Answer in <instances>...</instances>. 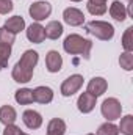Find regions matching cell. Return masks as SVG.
Wrapping results in <instances>:
<instances>
[{
    "mask_svg": "<svg viewBox=\"0 0 133 135\" xmlns=\"http://www.w3.org/2000/svg\"><path fill=\"white\" fill-rule=\"evenodd\" d=\"M38 60H39V55L36 50H25L24 55L21 57V60L14 65L13 68V80L17 82V83H27L32 80L33 77V71L34 66L38 65Z\"/></svg>",
    "mask_w": 133,
    "mask_h": 135,
    "instance_id": "obj_1",
    "label": "cell"
},
{
    "mask_svg": "<svg viewBox=\"0 0 133 135\" xmlns=\"http://www.w3.org/2000/svg\"><path fill=\"white\" fill-rule=\"evenodd\" d=\"M63 47L67 54L70 55H83L86 60L89 58V52H91V47H93V42L85 39L83 36L80 35H69L64 42H63Z\"/></svg>",
    "mask_w": 133,
    "mask_h": 135,
    "instance_id": "obj_2",
    "label": "cell"
},
{
    "mask_svg": "<svg viewBox=\"0 0 133 135\" xmlns=\"http://www.w3.org/2000/svg\"><path fill=\"white\" fill-rule=\"evenodd\" d=\"M85 30L102 41H110L114 36V27L105 21H91L86 24Z\"/></svg>",
    "mask_w": 133,
    "mask_h": 135,
    "instance_id": "obj_3",
    "label": "cell"
},
{
    "mask_svg": "<svg viewBox=\"0 0 133 135\" xmlns=\"http://www.w3.org/2000/svg\"><path fill=\"white\" fill-rule=\"evenodd\" d=\"M100 112H102L103 118H106V121H114V119L121 118L122 105H121V102L117 101L116 98H108V99L103 101Z\"/></svg>",
    "mask_w": 133,
    "mask_h": 135,
    "instance_id": "obj_4",
    "label": "cell"
},
{
    "mask_svg": "<svg viewBox=\"0 0 133 135\" xmlns=\"http://www.w3.org/2000/svg\"><path fill=\"white\" fill-rule=\"evenodd\" d=\"M81 85H83V77L80 74H74V75L67 77L66 80L61 83V94L69 98V96L75 94L81 88Z\"/></svg>",
    "mask_w": 133,
    "mask_h": 135,
    "instance_id": "obj_5",
    "label": "cell"
},
{
    "mask_svg": "<svg viewBox=\"0 0 133 135\" xmlns=\"http://www.w3.org/2000/svg\"><path fill=\"white\" fill-rule=\"evenodd\" d=\"M28 13H30L32 19H34V21H38V22H39V21H44L45 17L50 16V13H52V5H50L49 2H36V3H33V5L30 6Z\"/></svg>",
    "mask_w": 133,
    "mask_h": 135,
    "instance_id": "obj_6",
    "label": "cell"
},
{
    "mask_svg": "<svg viewBox=\"0 0 133 135\" xmlns=\"http://www.w3.org/2000/svg\"><path fill=\"white\" fill-rule=\"evenodd\" d=\"M63 19L64 22L72 25V27H78V25H83L85 22V14L78 9V8H66L63 11Z\"/></svg>",
    "mask_w": 133,
    "mask_h": 135,
    "instance_id": "obj_7",
    "label": "cell"
},
{
    "mask_svg": "<svg viewBox=\"0 0 133 135\" xmlns=\"http://www.w3.org/2000/svg\"><path fill=\"white\" fill-rule=\"evenodd\" d=\"M45 66L49 72H60L63 66V58L60 55V52L57 50H49L47 57H45Z\"/></svg>",
    "mask_w": 133,
    "mask_h": 135,
    "instance_id": "obj_8",
    "label": "cell"
},
{
    "mask_svg": "<svg viewBox=\"0 0 133 135\" xmlns=\"http://www.w3.org/2000/svg\"><path fill=\"white\" fill-rule=\"evenodd\" d=\"M106 88H108V83H106V80H105L103 77H94V79L89 80L86 91H88L89 94L99 98V96H102V94L106 91Z\"/></svg>",
    "mask_w": 133,
    "mask_h": 135,
    "instance_id": "obj_9",
    "label": "cell"
},
{
    "mask_svg": "<svg viewBox=\"0 0 133 135\" xmlns=\"http://www.w3.org/2000/svg\"><path fill=\"white\" fill-rule=\"evenodd\" d=\"M96 99H97V98L93 96V94H89L88 91H86V93H81L80 98H78V101H77L78 110H80L81 113H89V112H93L94 107H96Z\"/></svg>",
    "mask_w": 133,
    "mask_h": 135,
    "instance_id": "obj_10",
    "label": "cell"
},
{
    "mask_svg": "<svg viewBox=\"0 0 133 135\" xmlns=\"http://www.w3.org/2000/svg\"><path fill=\"white\" fill-rule=\"evenodd\" d=\"M27 38L28 41H32L34 44H41L44 39H45V32H44V27L38 22L32 24L28 28H27Z\"/></svg>",
    "mask_w": 133,
    "mask_h": 135,
    "instance_id": "obj_11",
    "label": "cell"
},
{
    "mask_svg": "<svg viewBox=\"0 0 133 135\" xmlns=\"http://www.w3.org/2000/svg\"><path fill=\"white\" fill-rule=\"evenodd\" d=\"M22 119L28 129H39L42 126V116L34 110H25L22 115Z\"/></svg>",
    "mask_w": 133,
    "mask_h": 135,
    "instance_id": "obj_12",
    "label": "cell"
},
{
    "mask_svg": "<svg viewBox=\"0 0 133 135\" xmlns=\"http://www.w3.org/2000/svg\"><path fill=\"white\" fill-rule=\"evenodd\" d=\"M33 101L39 104H50L53 101V91L49 86H38L33 90Z\"/></svg>",
    "mask_w": 133,
    "mask_h": 135,
    "instance_id": "obj_13",
    "label": "cell"
},
{
    "mask_svg": "<svg viewBox=\"0 0 133 135\" xmlns=\"http://www.w3.org/2000/svg\"><path fill=\"white\" fill-rule=\"evenodd\" d=\"M17 119V113L11 105H3L0 107V123L5 126L14 124V121Z\"/></svg>",
    "mask_w": 133,
    "mask_h": 135,
    "instance_id": "obj_14",
    "label": "cell"
},
{
    "mask_svg": "<svg viewBox=\"0 0 133 135\" xmlns=\"http://www.w3.org/2000/svg\"><path fill=\"white\" fill-rule=\"evenodd\" d=\"M5 28L8 30V32H11L13 35L19 33V32H22L24 28H25V21H24V17H21V16H13V17H9L6 22H5Z\"/></svg>",
    "mask_w": 133,
    "mask_h": 135,
    "instance_id": "obj_15",
    "label": "cell"
},
{
    "mask_svg": "<svg viewBox=\"0 0 133 135\" xmlns=\"http://www.w3.org/2000/svg\"><path fill=\"white\" fill-rule=\"evenodd\" d=\"M110 14H111L113 19L122 22V21H125V17H127V8H125L124 3H121L119 0H114V2L111 3V6H110Z\"/></svg>",
    "mask_w": 133,
    "mask_h": 135,
    "instance_id": "obj_16",
    "label": "cell"
},
{
    "mask_svg": "<svg viewBox=\"0 0 133 135\" xmlns=\"http://www.w3.org/2000/svg\"><path fill=\"white\" fill-rule=\"evenodd\" d=\"M44 32H45V38H49V39H58L63 35V25L58 21H52V22H49L44 27Z\"/></svg>",
    "mask_w": 133,
    "mask_h": 135,
    "instance_id": "obj_17",
    "label": "cell"
},
{
    "mask_svg": "<svg viewBox=\"0 0 133 135\" xmlns=\"http://www.w3.org/2000/svg\"><path fill=\"white\" fill-rule=\"evenodd\" d=\"M86 8L93 16H102L106 13V0H88Z\"/></svg>",
    "mask_w": 133,
    "mask_h": 135,
    "instance_id": "obj_18",
    "label": "cell"
},
{
    "mask_svg": "<svg viewBox=\"0 0 133 135\" xmlns=\"http://www.w3.org/2000/svg\"><path fill=\"white\" fill-rule=\"evenodd\" d=\"M66 123L60 118H53L47 126V135H64Z\"/></svg>",
    "mask_w": 133,
    "mask_h": 135,
    "instance_id": "obj_19",
    "label": "cell"
},
{
    "mask_svg": "<svg viewBox=\"0 0 133 135\" xmlns=\"http://www.w3.org/2000/svg\"><path fill=\"white\" fill-rule=\"evenodd\" d=\"M14 99L21 105H30L33 102V90H30V88H21V90L16 91Z\"/></svg>",
    "mask_w": 133,
    "mask_h": 135,
    "instance_id": "obj_20",
    "label": "cell"
},
{
    "mask_svg": "<svg viewBox=\"0 0 133 135\" xmlns=\"http://www.w3.org/2000/svg\"><path fill=\"white\" fill-rule=\"evenodd\" d=\"M124 135H133V116L132 115H127L121 119V124L117 127Z\"/></svg>",
    "mask_w": 133,
    "mask_h": 135,
    "instance_id": "obj_21",
    "label": "cell"
},
{
    "mask_svg": "<svg viewBox=\"0 0 133 135\" xmlns=\"http://www.w3.org/2000/svg\"><path fill=\"white\" fill-rule=\"evenodd\" d=\"M9 57H11V46L0 44V69H5L8 66Z\"/></svg>",
    "mask_w": 133,
    "mask_h": 135,
    "instance_id": "obj_22",
    "label": "cell"
},
{
    "mask_svg": "<svg viewBox=\"0 0 133 135\" xmlns=\"http://www.w3.org/2000/svg\"><path fill=\"white\" fill-rule=\"evenodd\" d=\"M96 135H119V129H117V126H114L111 121L108 123H105V124H102L99 127V131H97V134Z\"/></svg>",
    "mask_w": 133,
    "mask_h": 135,
    "instance_id": "obj_23",
    "label": "cell"
},
{
    "mask_svg": "<svg viewBox=\"0 0 133 135\" xmlns=\"http://www.w3.org/2000/svg\"><path fill=\"white\" fill-rule=\"evenodd\" d=\"M122 46L125 52H133V27H129L122 36Z\"/></svg>",
    "mask_w": 133,
    "mask_h": 135,
    "instance_id": "obj_24",
    "label": "cell"
},
{
    "mask_svg": "<svg viewBox=\"0 0 133 135\" xmlns=\"http://www.w3.org/2000/svg\"><path fill=\"white\" fill-rule=\"evenodd\" d=\"M119 65L124 68L125 71H132L133 69V54L132 52H124L119 57Z\"/></svg>",
    "mask_w": 133,
    "mask_h": 135,
    "instance_id": "obj_25",
    "label": "cell"
},
{
    "mask_svg": "<svg viewBox=\"0 0 133 135\" xmlns=\"http://www.w3.org/2000/svg\"><path fill=\"white\" fill-rule=\"evenodd\" d=\"M16 39V35H13L11 32H8L5 27L0 28V44H8V46H13Z\"/></svg>",
    "mask_w": 133,
    "mask_h": 135,
    "instance_id": "obj_26",
    "label": "cell"
},
{
    "mask_svg": "<svg viewBox=\"0 0 133 135\" xmlns=\"http://www.w3.org/2000/svg\"><path fill=\"white\" fill-rule=\"evenodd\" d=\"M13 11V2L11 0H0V14H8Z\"/></svg>",
    "mask_w": 133,
    "mask_h": 135,
    "instance_id": "obj_27",
    "label": "cell"
},
{
    "mask_svg": "<svg viewBox=\"0 0 133 135\" xmlns=\"http://www.w3.org/2000/svg\"><path fill=\"white\" fill-rule=\"evenodd\" d=\"M3 135H24V132L21 131V127H17L14 124H9V126H5Z\"/></svg>",
    "mask_w": 133,
    "mask_h": 135,
    "instance_id": "obj_28",
    "label": "cell"
},
{
    "mask_svg": "<svg viewBox=\"0 0 133 135\" xmlns=\"http://www.w3.org/2000/svg\"><path fill=\"white\" fill-rule=\"evenodd\" d=\"M70 2H81V0H70Z\"/></svg>",
    "mask_w": 133,
    "mask_h": 135,
    "instance_id": "obj_29",
    "label": "cell"
},
{
    "mask_svg": "<svg viewBox=\"0 0 133 135\" xmlns=\"http://www.w3.org/2000/svg\"><path fill=\"white\" fill-rule=\"evenodd\" d=\"M88 135H96V134H88Z\"/></svg>",
    "mask_w": 133,
    "mask_h": 135,
    "instance_id": "obj_30",
    "label": "cell"
},
{
    "mask_svg": "<svg viewBox=\"0 0 133 135\" xmlns=\"http://www.w3.org/2000/svg\"><path fill=\"white\" fill-rule=\"evenodd\" d=\"M24 135H28V134H24Z\"/></svg>",
    "mask_w": 133,
    "mask_h": 135,
    "instance_id": "obj_31",
    "label": "cell"
}]
</instances>
